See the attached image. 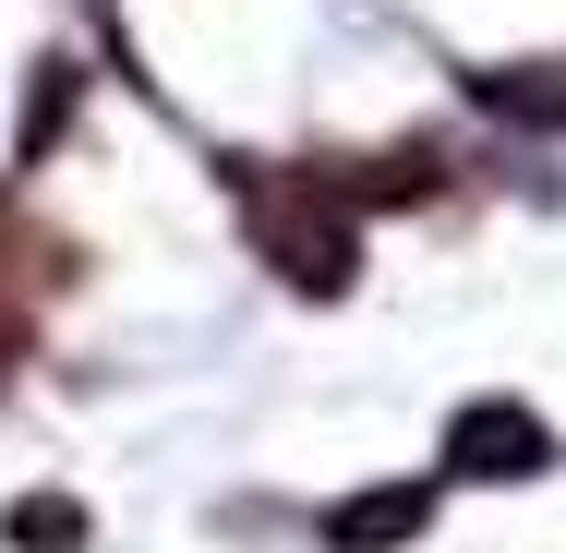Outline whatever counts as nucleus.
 <instances>
[{
    "label": "nucleus",
    "mask_w": 566,
    "mask_h": 553,
    "mask_svg": "<svg viewBox=\"0 0 566 553\" xmlns=\"http://www.w3.org/2000/svg\"><path fill=\"white\" fill-rule=\"evenodd\" d=\"M73 277V241H49V228L0 217V373H12V349H24V326H36V301Z\"/></svg>",
    "instance_id": "nucleus-3"
},
{
    "label": "nucleus",
    "mask_w": 566,
    "mask_h": 553,
    "mask_svg": "<svg viewBox=\"0 0 566 553\" xmlns=\"http://www.w3.org/2000/svg\"><path fill=\"white\" fill-rule=\"evenodd\" d=\"M470 109L518 120V132H566V61H506V73H470Z\"/></svg>",
    "instance_id": "nucleus-5"
},
{
    "label": "nucleus",
    "mask_w": 566,
    "mask_h": 553,
    "mask_svg": "<svg viewBox=\"0 0 566 553\" xmlns=\"http://www.w3.org/2000/svg\"><path fill=\"white\" fill-rule=\"evenodd\" d=\"M0 542H12V553H85V542H97V518H85L73 493H12Z\"/></svg>",
    "instance_id": "nucleus-6"
},
{
    "label": "nucleus",
    "mask_w": 566,
    "mask_h": 553,
    "mask_svg": "<svg viewBox=\"0 0 566 553\" xmlns=\"http://www.w3.org/2000/svg\"><path fill=\"white\" fill-rule=\"evenodd\" d=\"M422 518H434V481L338 493V506H326V553H398V542H422Z\"/></svg>",
    "instance_id": "nucleus-4"
},
{
    "label": "nucleus",
    "mask_w": 566,
    "mask_h": 553,
    "mask_svg": "<svg viewBox=\"0 0 566 553\" xmlns=\"http://www.w3.org/2000/svg\"><path fill=\"white\" fill-rule=\"evenodd\" d=\"M73 61H36V109H24V157H49V132H61V109H73Z\"/></svg>",
    "instance_id": "nucleus-7"
},
{
    "label": "nucleus",
    "mask_w": 566,
    "mask_h": 553,
    "mask_svg": "<svg viewBox=\"0 0 566 553\" xmlns=\"http://www.w3.org/2000/svg\"><path fill=\"white\" fill-rule=\"evenodd\" d=\"M241 217H253V253L290 277V289H314V301H338L349 265H361V217H349L338 193H326V169L302 157V169H241Z\"/></svg>",
    "instance_id": "nucleus-1"
},
{
    "label": "nucleus",
    "mask_w": 566,
    "mask_h": 553,
    "mask_svg": "<svg viewBox=\"0 0 566 553\" xmlns=\"http://www.w3.org/2000/svg\"><path fill=\"white\" fill-rule=\"evenodd\" d=\"M543 457H555V434H543V410H518V397H482V410L447 422V469L458 481H531Z\"/></svg>",
    "instance_id": "nucleus-2"
}]
</instances>
